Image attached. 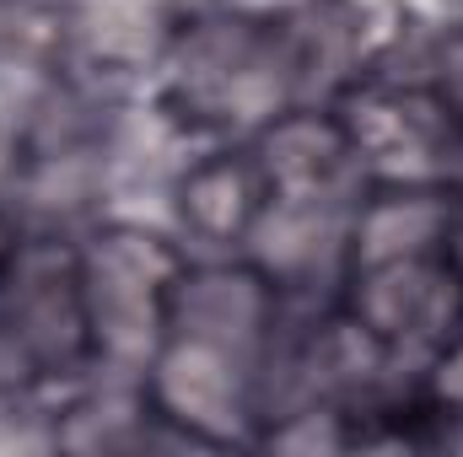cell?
<instances>
[{"label":"cell","mask_w":463,"mask_h":457,"mask_svg":"<svg viewBox=\"0 0 463 457\" xmlns=\"http://www.w3.org/2000/svg\"><path fill=\"white\" fill-rule=\"evenodd\" d=\"M16 231H11V221H5V210H0V275H5V264H11V253H16Z\"/></svg>","instance_id":"8992f818"},{"label":"cell","mask_w":463,"mask_h":457,"mask_svg":"<svg viewBox=\"0 0 463 457\" xmlns=\"http://www.w3.org/2000/svg\"><path fill=\"white\" fill-rule=\"evenodd\" d=\"M76 258L98 366L140 382L167 334L178 280L189 275L194 258L178 242L140 227H98L76 247Z\"/></svg>","instance_id":"7a4b0ae2"},{"label":"cell","mask_w":463,"mask_h":457,"mask_svg":"<svg viewBox=\"0 0 463 457\" xmlns=\"http://www.w3.org/2000/svg\"><path fill=\"white\" fill-rule=\"evenodd\" d=\"M307 76L302 27L275 16H200L167 38L162 54V103L194 129L259 135L264 124L297 108Z\"/></svg>","instance_id":"6da1fadb"},{"label":"cell","mask_w":463,"mask_h":457,"mask_svg":"<svg viewBox=\"0 0 463 457\" xmlns=\"http://www.w3.org/2000/svg\"><path fill=\"white\" fill-rule=\"evenodd\" d=\"M275 210V183L269 167L259 156L253 140L222 145L211 156H200L184 178H178V221L184 237L205 242V247H248L259 227Z\"/></svg>","instance_id":"277c9868"},{"label":"cell","mask_w":463,"mask_h":457,"mask_svg":"<svg viewBox=\"0 0 463 457\" xmlns=\"http://www.w3.org/2000/svg\"><path fill=\"white\" fill-rule=\"evenodd\" d=\"M0 340L27 371V382L76 377V371L98 366L76 247H65L54 237L16 242V253L0 275Z\"/></svg>","instance_id":"3957f363"},{"label":"cell","mask_w":463,"mask_h":457,"mask_svg":"<svg viewBox=\"0 0 463 457\" xmlns=\"http://www.w3.org/2000/svg\"><path fill=\"white\" fill-rule=\"evenodd\" d=\"M431 87L448 103V114H453V124H458V135H463V33H448L442 38L437 65H431Z\"/></svg>","instance_id":"5b68a950"}]
</instances>
